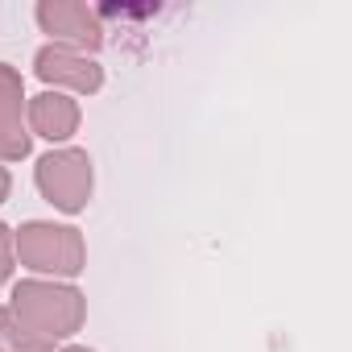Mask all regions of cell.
<instances>
[{
	"mask_svg": "<svg viewBox=\"0 0 352 352\" xmlns=\"http://www.w3.org/2000/svg\"><path fill=\"white\" fill-rule=\"evenodd\" d=\"M9 311H13V319H17L25 331H34L38 340L58 344V340H71V336L83 327V319H87V298H83L75 286L25 278V282L13 286Z\"/></svg>",
	"mask_w": 352,
	"mask_h": 352,
	"instance_id": "obj_1",
	"label": "cell"
},
{
	"mask_svg": "<svg viewBox=\"0 0 352 352\" xmlns=\"http://www.w3.org/2000/svg\"><path fill=\"white\" fill-rule=\"evenodd\" d=\"M13 257L34 274H54V278H79L87 270L83 232L71 224H50V220L21 224L13 232Z\"/></svg>",
	"mask_w": 352,
	"mask_h": 352,
	"instance_id": "obj_2",
	"label": "cell"
},
{
	"mask_svg": "<svg viewBox=\"0 0 352 352\" xmlns=\"http://www.w3.org/2000/svg\"><path fill=\"white\" fill-rule=\"evenodd\" d=\"M34 183H38V191H42L46 204H54L67 216H79L87 208V199H91V187H96L87 149H75V145L50 149L46 157H38Z\"/></svg>",
	"mask_w": 352,
	"mask_h": 352,
	"instance_id": "obj_3",
	"label": "cell"
},
{
	"mask_svg": "<svg viewBox=\"0 0 352 352\" xmlns=\"http://www.w3.org/2000/svg\"><path fill=\"white\" fill-rule=\"evenodd\" d=\"M42 34H50V46H63V50H75V54H96L104 46V25H100V13L87 9L83 0H42L34 9Z\"/></svg>",
	"mask_w": 352,
	"mask_h": 352,
	"instance_id": "obj_4",
	"label": "cell"
},
{
	"mask_svg": "<svg viewBox=\"0 0 352 352\" xmlns=\"http://www.w3.org/2000/svg\"><path fill=\"white\" fill-rule=\"evenodd\" d=\"M34 133L25 129V79L17 67L0 63V162L30 157Z\"/></svg>",
	"mask_w": 352,
	"mask_h": 352,
	"instance_id": "obj_5",
	"label": "cell"
},
{
	"mask_svg": "<svg viewBox=\"0 0 352 352\" xmlns=\"http://www.w3.org/2000/svg\"><path fill=\"white\" fill-rule=\"evenodd\" d=\"M34 75L50 87H71V91H83V96H96L104 87V67L96 58L63 50V46H42L34 54Z\"/></svg>",
	"mask_w": 352,
	"mask_h": 352,
	"instance_id": "obj_6",
	"label": "cell"
},
{
	"mask_svg": "<svg viewBox=\"0 0 352 352\" xmlns=\"http://www.w3.org/2000/svg\"><path fill=\"white\" fill-rule=\"evenodd\" d=\"M25 116H30V129L46 141H71L79 133V104L63 91H42L25 100Z\"/></svg>",
	"mask_w": 352,
	"mask_h": 352,
	"instance_id": "obj_7",
	"label": "cell"
},
{
	"mask_svg": "<svg viewBox=\"0 0 352 352\" xmlns=\"http://www.w3.org/2000/svg\"><path fill=\"white\" fill-rule=\"evenodd\" d=\"M0 352H54V344L38 340L34 331H25L9 307H0Z\"/></svg>",
	"mask_w": 352,
	"mask_h": 352,
	"instance_id": "obj_8",
	"label": "cell"
},
{
	"mask_svg": "<svg viewBox=\"0 0 352 352\" xmlns=\"http://www.w3.org/2000/svg\"><path fill=\"white\" fill-rule=\"evenodd\" d=\"M13 261H17V257H13V228L0 220V286L13 278Z\"/></svg>",
	"mask_w": 352,
	"mask_h": 352,
	"instance_id": "obj_9",
	"label": "cell"
},
{
	"mask_svg": "<svg viewBox=\"0 0 352 352\" xmlns=\"http://www.w3.org/2000/svg\"><path fill=\"white\" fill-rule=\"evenodd\" d=\"M9 191H13V174H9V166L0 162V204L9 199Z\"/></svg>",
	"mask_w": 352,
	"mask_h": 352,
	"instance_id": "obj_10",
	"label": "cell"
},
{
	"mask_svg": "<svg viewBox=\"0 0 352 352\" xmlns=\"http://www.w3.org/2000/svg\"><path fill=\"white\" fill-rule=\"evenodd\" d=\"M63 352H91V348H79V344H71V348H63Z\"/></svg>",
	"mask_w": 352,
	"mask_h": 352,
	"instance_id": "obj_11",
	"label": "cell"
}]
</instances>
